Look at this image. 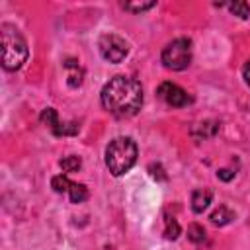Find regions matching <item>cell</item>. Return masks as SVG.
I'll return each mask as SVG.
<instances>
[{
	"instance_id": "obj_1",
	"label": "cell",
	"mask_w": 250,
	"mask_h": 250,
	"mask_svg": "<svg viewBox=\"0 0 250 250\" xmlns=\"http://www.w3.org/2000/svg\"><path fill=\"white\" fill-rule=\"evenodd\" d=\"M102 105L117 117H131L143 105V88L129 76H113L100 94Z\"/></svg>"
},
{
	"instance_id": "obj_2",
	"label": "cell",
	"mask_w": 250,
	"mask_h": 250,
	"mask_svg": "<svg viewBox=\"0 0 250 250\" xmlns=\"http://www.w3.org/2000/svg\"><path fill=\"white\" fill-rule=\"evenodd\" d=\"M0 39H2V66L6 70H20L27 61L25 39L12 23L0 25Z\"/></svg>"
},
{
	"instance_id": "obj_3",
	"label": "cell",
	"mask_w": 250,
	"mask_h": 250,
	"mask_svg": "<svg viewBox=\"0 0 250 250\" xmlns=\"http://www.w3.org/2000/svg\"><path fill=\"white\" fill-rule=\"evenodd\" d=\"M137 162V145L131 137H117L105 148V166L113 176H123Z\"/></svg>"
},
{
	"instance_id": "obj_4",
	"label": "cell",
	"mask_w": 250,
	"mask_h": 250,
	"mask_svg": "<svg viewBox=\"0 0 250 250\" xmlns=\"http://www.w3.org/2000/svg\"><path fill=\"white\" fill-rule=\"evenodd\" d=\"M191 62V41L186 37L174 39L162 51V64L168 70H184Z\"/></svg>"
},
{
	"instance_id": "obj_5",
	"label": "cell",
	"mask_w": 250,
	"mask_h": 250,
	"mask_svg": "<svg viewBox=\"0 0 250 250\" xmlns=\"http://www.w3.org/2000/svg\"><path fill=\"white\" fill-rule=\"evenodd\" d=\"M98 47H100L102 57H104L105 61H109V62H115V64L121 62V61L127 57V53H129L127 41L121 39V37L115 35V33H104V35L100 37V41H98Z\"/></svg>"
},
{
	"instance_id": "obj_6",
	"label": "cell",
	"mask_w": 250,
	"mask_h": 250,
	"mask_svg": "<svg viewBox=\"0 0 250 250\" xmlns=\"http://www.w3.org/2000/svg\"><path fill=\"white\" fill-rule=\"evenodd\" d=\"M156 94L164 104H168L172 107H184V105L191 104V98L188 96V92L184 88H180L178 84H174V82H162L158 86Z\"/></svg>"
},
{
	"instance_id": "obj_7",
	"label": "cell",
	"mask_w": 250,
	"mask_h": 250,
	"mask_svg": "<svg viewBox=\"0 0 250 250\" xmlns=\"http://www.w3.org/2000/svg\"><path fill=\"white\" fill-rule=\"evenodd\" d=\"M211 199H213V191L211 189H205V188L203 189H195L191 193V209H193V213H203L209 207Z\"/></svg>"
},
{
	"instance_id": "obj_8",
	"label": "cell",
	"mask_w": 250,
	"mask_h": 250,
	"mask_svg": "<svg viewBox=\"0 0 250 250\" xmlns=\"http://www.w3.org/2000/svg\"><path fill=\"white\" fill-rule=\"evenodd\" d=\"M211 223L213 225H219V227H225V225H229L232 219H234V211H230L229 207H225V205H221L219 209H215L213 213H211Z\"/></svg>"
},
{
	"instance_id": "obj_9",
	"label": "cell",
	"mask_w": 250,
	"mask_h": 250,
	"mask_svg": "<svg viewBox=\"0 0 250 250\" xmlns=\"http://www.w3.org/2000/svg\"><path fill=\"white\" fill-rule=\"evenodd\" d=\"M64 66H66L68 70H72V72L68 74V86H72V88L80 86V84H82V70H80V66H78L74 61H66Z\"/></svg>"
},
{
	"instance_id": "obj_10",
	"label": "cell",
	"mask_w": 250,
	"mask_h": 250,
	"mask_svg": "<svg viewBox=\"0 0 250 250\" xmlns=\"http://www.w3.org/2000/svg\"><path fill=\"white\" fill-rule=\"evenodd\" d=\"M68 195H70V201L72 203H82V201L88 199V189H86V186L72 182L70 184V189H68Z\"/></svg>"
},
{
	"instance_id": "obj_11",
	"label": "cell",
	"mask_w": 250,
	"mask_h": 250,
	"mask_svg": "<svg viewBox=\"0 0 250 250\" xmlns=\"http://www.w3.org/2000/svg\"><path fill=\"white\" fill-rule=\"evenodd\" d=\"M41 123L43 125H47L51 131H55L57 127H59V115H57V111L53 109V107H47V109H43L41 111Z\"/></svg>"
},
{
	"instance_id": "obj_12",
	"label": "cell",
	"mask_w": 250,
	"mask_h": 250,
	"mask_svg": "<svg viewBox=\"0 0 250 250\" xmlns=\"http://www.w3.org/2000/svg\"><path fill=\"white\" fill-rule=\"evenodd\" d=\"M229 10L234 14V16H238V18H242V20H248L250 18V6L246 4V2H242V0H238V2H232V4H229Z\"/></svg>"
},
{
	"instance_id": "obj_13",
	"label": "cell",
	"mask_w": 250,
	"mask_h": 250,
	"mask_svg": "<svg viewBox=\"0 0 250 250\" xmlns=\"http://www.w3.org/2000/svg\"><path fill=\"white\" fill-rule=\"evenodd\" d=\"M70 184H72V182H70L66 176H62V174H61V176H55V178L51 180V188H53L57 193L68 191V189H70Z\"/></svg>"
},
{
	"instance_id": "obj_14",
	"label": "cell",
	"mask_w": 250,
	"mask_h": 250,
	"mask_svg": "<svg viewBox=\"0 0 250 250\" xmlns=\"http://www.w3.org/2000/svg\"><path fill=\"white\" fill-rule=\"evenodd\" d=\"M61 168L64 170V172H76V170H80V166H82V162H80V158L78 156H64V158H61Z\"/></svg>"
},
{
	"instance_id": "obj_15",
	"label": "cell",
	"mask_w": 250,
	"mask_h": 250,
	"mask_svg": "<svg viewBox=\"0 0 250 250\" xmlns=\"http://www.w3.org/2000/svg\"><path fill=\"white\" fill-rule=\"evenodd\" d=\"M164 223H166V229H164V234H166V238H170V240H176V238H178V234H180V225L176 223V219H172V217H168V215H166Z\"/></svg>"
},
{
	"instance_id": "obj_16",
	"label": "cell",
	"mask_w": 250,
	"mask_h": 250,
	"mask_svg": "<svg viewBox=\"0 0 250 250\" xmlns=\"http://www.w3.org/2000/svg\"><path fill=\"white\" fill-rule=\"evenodd\" d=\"M188 238L191 240V242H203L205 240V230H203V227H199V225H189L188 227Z\"/></svg>"
},
{
	"instance_id": "obj_17",
	"label": "cell",
	"mask_w": 250,
	"mask_h": 250,
	"mask_svg": "<svg viewBox=\"0 0 250 250\" xmlns=\"http://www.w3.org/2000/svg\"><path fill=\"white\" fill-rule=\"evenodd\" d=\"M154 4L156 2H123V8L129 12H145V10L154 8Z\"/></svg>"
},
{
	"instance_id": "obj_18",
	"label": "cell",
	"mask_w": 250,
	"mask_h": 250,
	"mask_svg": "<svg viewBox=\"0 0 250 250\" xmlns=\"http://www.w3.org/2000/svg\"><path fill=\"white\" fill-rule=\"evenodd\" d=\"M217 176H219V180H223V182H229V180H232V178H234V172H232V170H227V168H223V170H219V172H217Z\"/></svg>"
},
{
	"instance_id": "obj_19",
	"label": "cell",
	"mask_w": 250,
	"mask_h": 250,
	"mask_svg": "<svg viewBox=\"0 0 250 250\" xmlns=\"http://www.w3.org/2000/svg\"><path fill=\"white\" fill-rule=\"evenodd\" d=\"M242 76H244V82L250 86V61L244 64V68H242Z\"/></svg>"
}]
</instances>
